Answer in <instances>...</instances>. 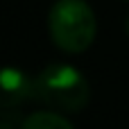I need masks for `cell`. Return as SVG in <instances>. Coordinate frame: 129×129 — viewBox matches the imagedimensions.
<instances>
[{
    "label": "cell",
    "mask_w": 129,
    "mask_h": 129,
    "mask_svg": "<svg viewBox=\"0 0 129 129\" xmlns=\"http://www.w3.org/2000/svg\"><path fill=\"white\" fill-rule=\"evenodd\" d=\"M34 88H36V100L63 113H79L82 109H86L91 100L88 82L77 68L68 63L45 66L36 75Z\"/></svg>",
    "instance_id": "6da1fadb"
},
{
    "label": "cell",
    "mask_w": 129,
    "mask_h": 129,
    "mask_svg": "<svg viewBox=\"0 0 129 129\" xmlns=\"http://www.w3.org/2000/svg\"><path fill=\"white\" fill-rule=\"evenodd\" d=\"M127 2H129V0H127Z\"/></svg>",
    "instance_id": "8992f818"
},
{
    "label": "cell",
    "mask_w": 129,
    "mask_h": 129,
    "mask_svg": "<svg viewBox=\"0 0 129 129\" xmlns=\"http://www.w3.org/2000/svg\"><path fill=\"white\" fill-rule=\"evenodd\" d=\"M125 29H127V36H129V16H127V23H125Z\"/></svg>",
    "instance_id": "5b68a950"
},
{
    "label": "cell",
    "mask_w": 129,
    "mask_h": 129,
    "mask_svg": "<svg viewBox=\"0 0 129 129\" xmlns=\"http://www.w3.org/2000/svg\"><path fill=\"white\" fill-rule=\"evenodd\" d=\"M23 129H73L70 120L54 111H36L23 118Z\"/></svg>",
    "instance_id": "277c9868"
},
{
    "label": "cell",
    "mask_w": 129,
    "mask_h": 129,
    "mask_svg": "<svg viewBox=\"0 0 129 129\" xmlns=\"http://www.w3.org/2000/svg\"><path fill=\"white\" fill-rule=\"evenodd\" d=\"M52 43L63 52H84L95 39V14L86 0H57L48 14Z\"/></svg>",
    "instance_id": "7a4b0ae2"
},
{
    "label": "cell",
    "mask_w": 129,
    "mask_h": 129,
    "mask_svg": "<svg viewBox=\"0 0 129 129\" xmlns=\"http://www.w3.org/2000/svg\"><path fill=\"white\" fill-rule=\"evenodd\" d=\"M36 98L34 79H29L23 70L18 68H5L0 77V104L2 109H14L20 107L23 102Z\"/></svg>",
    "instance_id": "3957f363"
}]
</instances>
